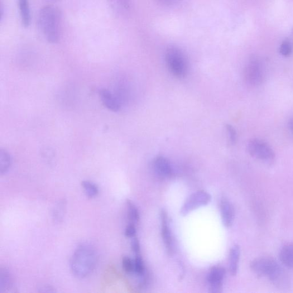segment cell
<instances>
[{
    "label": "cell",
    "mask_w": 293,
    "mask_h": 293,
    "mask_svg": "<svg viewBox=\"0 0 293 293\" xmlns=\"http://www.w3.org/2000/svg\"><path fill=\"white\" fill-rule=\"evenodd\" d=\"M289 128L290 132H291L293 136V117L290 118V121L289 122Z\"/></svg>",
    "instance_id": "f1b7e54d"
},
{
    "label": "cell",
    "mask_w": 293,
    "mask_h": 293,
    "mask_svg": "<svg viewBox=\"0 0 293 293\" xmlns=\"http://www.w3.org/2000/svg\"><path fill=\"white\" fill-rule=\"evenodd\" d=\"M131 247L132 251L136 254V255L140 254V244H139L138 239L136 237L133 238L131 243Z\"/></svg>",
    "instance_id": "4316f807"
},
{
    "label": "cell",
    "mask_w": 293,
    "mask_h": 293,
    "mask_svg": "<svg viewBox=\"0 0 293 293\" xmlns=\"http://www.w3.org/2000/svg\"><path fill=\"white\" fill-rule=\"evenodd\" d=\"M145 271L143 262L140 254L136 256V258L134 261V272H136L138 275H142Z\"/></svg>",
    "instance_id": "603a6c76"
},
{
    "label": "cell",
    "mask_w": 293,
    "mask_h": 293,
    "mask_svg": "<svg viewBox=\"0 0 293 293\" xmlns=\"http://www.w3.org/2000/svg\"><path fill=\"white\" fill-rule=\"evenodd\" d=\"M280 52L283 56H290L293 52L292 43L289 40L283 41L280 46Z\"/></svg>",
    "instance_id": "7402d4cb"
},
{
    "label": "cell",
    "mask_w": 293,
    "mask_h": 293,
    "mask_svg": "<svg viewBox=\"0 0 293 293\" xmlns=\"http://www.w3.org/2000/svg\"><path fill=\"white\" fill-rule=\"evenodd\" d=\"M292 34L293 35V29H292Z\"/></svg>",
    "instance_id": "4dcf8cb0"
},
{
    "label": "cell",
    "mask_w": 293,
    "mask_h": 293,
    "mask_svg": "<svg viewBox=\"0 0 293 293\" xmlns=\"http://www.w3.org/2000/svg\"><path fill=\"white\" fill-rule=\"evenodd\" d=\"M81 185H82L86 195L89 198H94V197L98 195L99 193V187L93 182L89 181H84L81 183Z\"/></svg>",
    "instance_id": "ffe728a7"
},
{
    "label": "cell",
    "mask_w": 293,
    "mask_h": 293,
    "mask_svg": "<svg viewBox=\"0 0 293 293\" xmlns=\"http://www.w3.org/2000/svg\"><path fill=\"white\" fill-rule=\"evenodd\" d=\"M220 213L222 222L226 227H232L235 217L234 209L230 201L223 198L220 201Z\"/></svg>",
    "instance_id": "30bf717a"
},
{
    "label": "cell",
    "mask_w": 293,
    "mask_h": 293,
    "mask_svg": "<svg viewBox=\"0 0 293 293\" xmlns=\"http://www.w3.org/2000/svg\"><path fill=\"white\" fill-rule=\"evenodd\" d=\"M153 166L158 175L163 177H169L172 174L171 163L167 158L157 156L153 162Z\"/></svg>",
    "instance_id": "8fae6325"
},
{
    "label": "cell",
    "mask_w": 293,
    "mask_h": 293,
    "mask_svg": "<svg viewBox=\"0 0 293 293\" xmlns=\"http://www.w3.org/2000/svg\"><path fill=\"white\" fill-rule=\"evenodd\" d=\"M244 79L252 86L261 85L265 79V72L262 62L256 57L250 60L244 67Z\"/></svg>",
    "instance_id": "8992f818"
},
{
    "label": "cell",
    "mask_w": 293,
    "mask_h": 293,
    "mask_svg": "<svg viewBox=\"0 0 293 293\" xmlns=\"http://www.w3.org/2000/svg\"><path fill=\"white\" fill-rule=\"evenodd\" d=\"M167 220L166 211L162 210L161 212L162 238L168 253H169V255H172L173 252H174V246H173L171 233Z\"/></svg>",
    "instance_id": "9c48e42d"
},
{
    "label": "cell",
    "mask_w": 293,
    "mask_h": 293,
    "mask_svg": "<svg viewBox=\"0 0 293 293\" xmlns=\"http://www.w3.org/2000/svg\"><path fill=\"white\" fill-rule=\"evenodd\" d=\"M240 255V247L238 245L235 244L230 250L229 254V270L233 276H236L238 272Z\"/></svg>",
    "instance_id": "9a60e30c"
},
{
    "label": "cell",
    "mask_w": 293,
    "mask_h": 293,
    "mask_svg": "<svg viewBox=\"0 0 293 293\" xmlns=\"http://www.w3.org/2000/svg\"><path fill=\"white\" fill-rule=\"evenodd\" d=\"M225 270L223 267H214L209 274L208 281L210 285V292L218 293L222 291Z\"/></svg>",
    "instance_id": "ba28073f"
},
{
    "label": "cell",
    "mask_w": 293,
    "mask_h": 293,
    "mask_svg": "<svg viewBox=\"0 0 293 293\" xmlns=\"http://www.w3.org/2000/svg\"><path fill=\"white\" fill-rule=\"evenodd\" d=\"M229 134L230 142L234 144L237 141V133L235 128L231 125L227 124L226 126Z\"/></svg>",
    "instance_id": "d4e9b609"
},
{
    "label": "cell",
    "mask_w": 293,
    "mask_h": 293,
    "mask_svg": "<svg viewBox=\"0 0 293 293\" xmlns=\"http://www.w3.org/2000/svg\"><path fill=\"white\" fill-rule=\"evenodd\" d=\"M136 228L134 227V225L132 223L128 226L126 229V231H125V235L129 238H133L134 237H136Z\"/></svg>",
    "instance_id": "484cf974"
},
{
    "label": "cell",
    "mask_w": 293,
    "mask_h": 293,
    "mask_svg": "<svg viewBox=\"0 0 293 293\" xmlns=\"http://www.w3.org/2000/svg\"><path fill=\"white\" fill-rule=\"evenodd\" d=\"M280 258L283 265L293 269V243L286 244L282 248Z\"/></svg>",
    "instance_id": "2e32d148"
},
{
    "label": "cell",
    "mask_w": 293,
    "mask_h": 293,
    "mask_svg": "<svg viewBox=\"0 0 293 293\" xmlns=\"http://www.w3.org/2000/svg\"><path fill=\"white\" fill-rule=\"evenodd\" d=\"M211 199V195L205 191H199L191 195L181 210L182 215H186L201 206L207 205Z\"/></svg>",
    "instance_id": "52a82bcc"
},
{
    "label": "cell",
    "mask_w": 293,
    "mask_h": 293,
    "mask_svg": "<svg viewBox=\"0 0 293 293\" xmlns=\"http://www.w3.org/2000/svg\"><path fill=\"white\" fill-rule=\"evenodd\" d=\"M168 69L176 78L183 79L188 72V62L184 54L179 48L171 46L168 48L165 55Z\"/></svg>",
    "instance_id": "277c9868"
},
{
    "label": "cell",
    "mask_w": 293,
    "mask_h": 293,
    "mask_svg": "<svg viewBox=\"0 0 293 293\" xmlns=\"http://www.w3.org/2000/svg\"><path fill=\"white\" fill-rule=\"evenodd\" d=\"M247 149L249 154L259 161L271 163L275 159V152L273 148L261 139H251L247 143Z\"/></svg>",
    "instance_id": "5b68a950"
},
{
    "label": "cell",
    "mask_w": 293,
    "mask_h": 293,
    "mask_svg": "<svg viewBox=\"0 0 293 293\" xmlns=\"http://www.w3.org/2000/svg\"><path fill=\"white\" fill-rule=\"evenodd\" d=\"M17 3L22 25L28 28L31 22L30 0H17Z\"/></svg>",
    "instance_id": "4fadbf2b"
},
{
    "label": "cell",
    "mask_w": 293,
    "mask_h": 293,
    "mask_svg": "<svg viewBox=\"0 0 293 293\" xmlns=\"http://www.w3.org/2000/svg\"><path fill=\"white\" fill-rule=\"evenodd\" d=\"M178 0H156V2L163 6H171L177 3Z\"/></svg>",
    "instance_id": "83f0119b"
},
{
    "label": "cell",
    "mask_w": 293,
    "mask_h": 293,
    "mask_svg": "<svg viewBox=\"0 0 293 293\" xmlns=\"http://www.w3.org/2000/svg\"><path fill=\"white\" fill-rule=\"evenodd\" d=\"M49 1H51V2H57V1H59V0H49Z\"/></svg>",
    "instance_id": "f546056e"
},
{
    "label": "cell",
    "mask_w": 293,
    "mask_h": 293,
    "mask_svg": "<svg viewBox=\"0 0 293 293\" xmlns=\"http://www.w3.org/2000/svg\"><path fill=\"white\" fill-rule=\"evenodd\" d=\"M127 205L129 220L131 221L132 224L137 223L139 220V213L138 209L131 200H127Z\"/></svg>",
    "instance_id": "44dd1931"
},
{
    "label": "cell",
    "mask_w": 293,
    "mask_h": 293,
    "mask_svg": "<svg viewBox=\"0 0 293 293\" xmlns=\"http://www.w3.org/2000/svg\"><path fill=\"white\" fill-rule=\"evenodd\" d=\"M122 265L124 271L128 273L134 272V262L131 258L124 257L122 259Z\"/></svg>",
    "instance_id": "cb8c5ba5"
},
{
    "label": "cell",
    "mask_w": 293,
    "mask_h": 293,
    "mask_svg": "<svg viewBox=\"0 0 293 293\" xmlns=\"http://www.w3.org/2000/svg\"><path fill=\"white\" fill-rule=\"evenodd\" d=\"M14 281L12 274L6 267L2 268L0 271V292L10 291L13 287Z\"/></svg>",
    "instance_id": "5bb4252c"
},
{
    "label": "cell",
    "mask_w": 293,
    "mask_h": 293,
    "mask_svg": "<svg viewBox=\"0 0 293 293\" xmlns=\"http://www.w3.org/2000/svg\"><path fill=\"white\" fill-rule=\"evenodd\" d=\"M66 201L65 199L58 201L53 210V219L57 223H60L63 220L66 212Z\"/></svg>",
    "instance_id": "e0dca14e"
},
{
    "label": "cell",
    "mask_w": 293,
    "mask_h": 293,
    "mask_svg": "<svg viewBox=\"0 0 293 293\" xmlns=\"http://www.w3.org/2000/svg\"><path fill=\"white\" fill-rule=\"evenodd\" d=\"M11 157L6 150L0 151V173L2 175L6 174L11 166Z\"/></svg>",
    "instance_id": "ac0fdd59"
},
{
    "label": "cell",
    "mask_w": 293,
    "mask_h": 293,
    "mask_svg": "<svg viewBox=\"0 0 293 293\" xmlns=\"http://www.w3.org/2000/svg\"><path fill=\"white\" fill-rule=\"evenodd\" d=\"M97 262L98 255L95 248L88 244H81L71 258V271L76 277L85 278L93 272Z\"/></svg>",
    "instance_id": "3957f363"
},
{
    "label": "cell",
    "mask_w": 293,
    "mask_h": 293,
    "mask_svg": "<svg viewBox=\"0 0 293 293\" xmlns=\"http://www.w3.org/2000/svg\"><path fill=\"white\" fill-rule=\"evenodd\" d=\"M62 13L59 8L49 6L40 9L37 16V27L47 41L56 44L62 35Z\"/></svg>",
    "instance_id": "6da1fadb"
},
{
    "label": "cell",
    "mask_w": 293,
    "mask_h": 293,
    "mask_svg": "<svg viewBox=\"0 0 293 293\" xmlns=\"http://www.w3.org/2000/svg\"><path fill=\"white\" fill-rule=\"evenodd\" d=\"M99 95L105 107L113 112H118L121 108V105L114 96L106 89H102L99 91Z\"/></svg>",
    "instance_id": "7c38bea8"
},
{
    "label": "cell",
    "mask_w": 293,
    "mask_h": 293,
    "mask_svg": "<svg viewBox=\"0 0 293 293\" xmlns=\"http://www.w3.org/2000/svg\"><path fill=\"white\" fill-rule=\"evenodd\" d=\"M251 268L258 276L267 277L278 289H287L290 287L289 276L275 259L267 257L256 258L251 262Z\"/></svg>",
    "instance_id": "7a4b0ae2"
},
{
    "label": "cell",
    "mask_w": 293,
    "mask_h": 293,
    "mask_svg": "<svg viewBox=\"0 0 293 293\" xmlns=\"http://www.w3.org/2000/svg\"><path fill=\"white\" fill-rule=\"evenodd\" d=\"M110 7L117 13L128 10L130 8L129 0H108Z\"/></svg>",
    "instance_id": "d6986e66"
}]
</instances>
